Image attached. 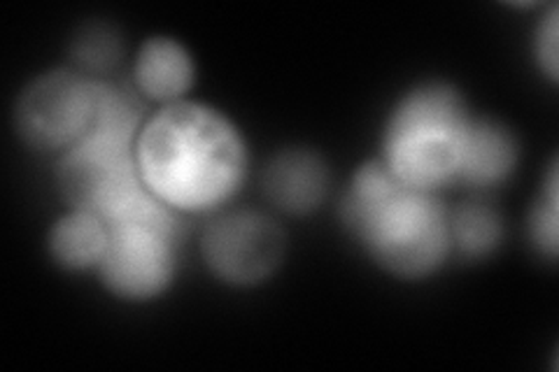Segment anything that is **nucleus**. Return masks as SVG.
Listing matches in <instances>:
<instances>
[{"instance_id": "11", "label": "nucleus", "mask_w": 559, "mask_h": 372, "mask_svg": "<svg viewBox=\"0 0 559 372\" xmlns=\"http://www.w3.org/2000/svg\"><path fill=\"white\" fill-rule=\"evenodd\" d=\"M108 224L90 209H70L49 230V252L66 271H98L108 250Z\"/></svg>"}, {"instance_id": "8", "label": "nucleus", "mask_w": 559, "mask_h": 372, "mask_svg": "<svg viewBox=\"0 0 559 372\" xmlns=\"http://www.w3.org/2000/svg\"><path fill=\"white\" fill-rule=\"evenodd\" d=\"M266 196L289 215H306L326 199L329 170L308 149L280 152L264 172Z\"/></svg>"}, {"instance_id": "14", "label": "nucleus", "mask_w": 559, "mask_h": 372, "mask_svg": "<svg viewBox=\"0 0 559 372\" xmlns=\"http://www.w3.org/2000/svg\"><path fill=\"white\" fill-rule=\"evenodd\" d=\"M559 199H557V168L552 166L548 180L536 207L530 217V238L536 244L540 256L555 259L557 256V219H559Z\"/></svg>"}, {"instance_id": "6", "label": "nucleus", "mask_w": 559, "mask_h": 372, "mask_svg": "<svg viewBox=\"0 0 559 372\" xmlns=\"http://www.w3.org/2000/svg\"><path fill=\"white\" fill-rule=\"evenodd\" d=\"M98 88V80L70 70L40 75L16 100V131L35 149L68 152L92 127Z\"/></svg>"}, {"instance_id": "15", "label": "nucleus", "mask_w": 559, "mask_h": 372, "mask_svg": "<svg viewBox=\"0 0 559 372\" xmlns=\"http://www.w3.org/2000/svg\"><path fill=\"white\" fill-rule=\"evenodd\" d=\"M534 49L544 75H548L555 82L557 80V8H550V12L540 20Z\"/></svg>"}, {"instance_id": "12", "label": "nucleus", "mask_w": 559, "mask_h": 372, "mask_svg": "<svg viewBox=\"0 0 559 372\" xmlns=\"http://www.w3.org/2000/svg\"><path fill=\"white\" fill-rule=\"evenodd\" d=\"M501 219L492 207L483 203L462 205L450 215V242L466 259H483L501 244Z\"/></svg>"}, {"instance_id": "1", "label": "nucleus", "mask_w": 559, "mask_h": 372, "mask_svg": "<svg viewBox=\"0 0 559 372\" xmlns=\"http://www.w3.org/2000/svg\"><path fill=\"white\" fill-rule=\"evenodd\" d=\"M135 158L145 187L175 212H213L248 175V147L234 123L201 103H170L140 129Z\"/></svg>"}, {"instance_id": "10", "label": "nucleus", "mask_w": 559, "mask_h": 372, "mask_svg": "<svg viewBox=\"0 0 559 372\" xmlns=\"http://www.w3.org/2000/svg\"><path fill=\"white\" fill-rule=\"evenodd\" d=\"M518 143L509 129L492 119L471 121L457 182L495 187L515 170Z\"/></svg>"}, {"instance_id": "4", "label": "nucleus", "mask_w": 559, "mask_h": 372, "mask_svg": "<svg viewBox=\"0 0 559 372\" xmlns=\"http://www.w3.org/2000/svg\"><path fill=\"white\" fill-rule=\"evenodd\" d=\"M471 121L464 98L452 86L419 84L392 110L380 161L408 187L436 193L457 182Z\"/></svg>"}, {"instance_id": "7", "label": "nucleus", "mask_w": 559, "mask_h": 372, "mask_svg": "<svg viewBox=\"0 0 559 372\" xmlns=\"http://www.w3.org/2000/svg\"><path fill=\"white\" fill-rule=\"evenodd\" d=\"M285 254L280 226L261 212H226L207 226L203 256L207 268L236 287L259 285L275 273Z\"/></svg>"}, {"instance_id": "5", "label": "nucleus", "mask_w": 559, "mask_h": 372, "mask_svg": "<svg viewBox=\"0 0 559 372\" xmlns=\"http://www.w3.org/2000/svg\"><path fill=\"white\" fill-rule=\"evenodd\" d=\"M108 224V250L98 275L110 293L127 300L162 296L178 263V212L147 193Z\"/></svg>"}, {"instance_id": "3", "label": "nucleus", "mask_w": 559, "mask_h": 372, "mask_svg": "<svg viewBox=\"0 0 559 372\" xmlns=\"http://www.w3.org/2000/svg\"><path fill=\"white\" fill-rule=\"evenodd\" d=\"M143 123V105L131 92L100 82L90 131L59 161L57 182L70 207L108 219L150 191L135 158Z\"/></svg>"}, {"instance_id": "13", "label": "nucleus", "mask_w": 559, "mask_h": 372, "mask_svg": "<svg viewBox=\"0 0 559 372\" xmlns=\"http://www.w3.org/2000/svg\"><path fill=\"white\" fill-rule=\"evenodd\" d=\"M73 55L84 73L94 77V73H105V70L117 63L121 55V45L112 28L103 24H92L75 38Z\"/></svg>"}, {"instance_id": "9", "label": "nucleus", "mask_w": 559, "mask_h": 372, "mask_svg": "<svg viewBox=\"0 0 559 372\" xmlns=\"http://www.w3.org/2000/svg\"><path fill=\"white\" fill-rule=\"evenodd\" d=\"M133 80L150 100L180 103L194 84V61L173 38H150L138 49Z\"/></svg>"}, {"instance_id": "2", "label": "nucleus", "mask_w": 559, "mask_h": 372, "mask_svg": "<svg viewBox=\"0 0 559 372\" xmlns=\"http://www.w3.org/2000/svg\"><path fill=\"white\" fill-rule=\"evenodd\" d=\"M343 221L380 268L404 279L433 275L452 250L450 215L436 193L401 182L380 158L355 172Z\"/></svg>"}]
</instances>
